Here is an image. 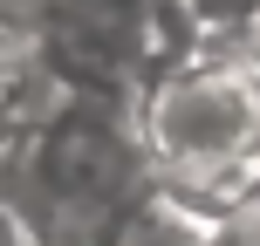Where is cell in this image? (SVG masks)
<instances>
[{"instance_id": "obj_1", "label": "cell", "mask_w": 260, "mask_h": 246, "mask_svg": "<svg viewBox=\"0 0 260 246\" xmlns=\"http://www.w3.org/2000/svg\"><path fill=\"white\" fill-rule=\"evenodd\" d=\"M144 178L192 212H240L260 185V82L240 55H206L157 76L137 117Z\"/></svg>"}, {"instance_id": "obj_2", "label": "cell", "mask_w": 260, "mask_h": 246, "mask_svg": "<svg viewBox=\"0 0 260 246\" xmlns=\"http://www.w3.org/2000/svg\"><path fill=\"white\" fill-rule=\"evenodd\" d=\"M178 14L192 21L206 55H240L260 27V0H178Z\"/></svg>"}, {"instance_id": "obj_3", "label": "cell", "mask_w": 260, "mask_h": 246, "mask_svg": "<svg viewBox=\"0 0 260 246\" xmlns=\"http://www.w3.org/2000/svg\"><path fill=\"white\" fill-rule=\"evenodd\" d=\"M0 246H41V233H35V219L21 212V198L0 185Z\"/></svg>"}, {"instance_id": "obj_4", "label": "cell", "mask_w": 260, "mask_h": 246, "mask_svg": "<svg viewBox=\"0 0 260 246\" xmlns=\"http://www.w3.org/2000/svg\"><path fill=\"white\" fill-rule=\"evenodd\" d=\"M240 62H247V76L260 82V27H253V41H247V48H240Z\"/></svg>"}, {"instance_id": "obj_5", "label": "cell", "mask_w": 260, "mask_h": 246, "mask_svg": "<svg viewBox=\"0 0 260 246\" xmlns=\"http://www.w3.org/2000/svg\"><path fill=\"white\" fill-rule=\"evenodd\" d=\"M247 212H253V219H260V185H253V198H247Z\"/></svg>"}]
</instances>
